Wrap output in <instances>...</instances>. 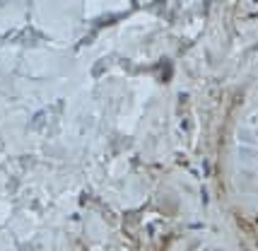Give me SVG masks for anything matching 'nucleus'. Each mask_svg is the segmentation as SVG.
Masks as SVG:
<instances>
[{
    "label": "nucleus",
    "instance_id": "1",
    "mask_svg": "<svg viewBox=\"0 0 258 251\" xmlns=\"http://www.w3.org/2000/svg\"><path fill=\"white\" fill-rule=\"evenodd\" d=\"M236 155H239V160H244V162L258 160V150H253L251 145H239V150H236Z\"/></svg>",
    "mask_w": 258,
    "mask_h": 251
},
{
    "label": "nucleus",
    "instance_id": "4",
    "mask_svg": "<svg viewBox=\"0 0 258 251\" xmlns=\"http://www.w3.org/2000/svg\"><path fill=\"white\" fill-rule=\"evenodd\" d=\"M256 136H258V131H256Z\"/></svg>",
    "mask_w": 258,
    "mask_h": 251
},
{
    "label": "nucleus",
    "instance_id": "3",
    "mask_svg": "<svg viewBox=\"0 0 258 251\" xmlns=\"http://www.w3.org/2000/svg\"><path fill=\"white\" fill-rule=\"evenodd\" d=\"M215 251H229V249H215Z\"/></svg>",
    "mask_w": 258,
    "mask_h": 251
},
{
    "label": "nucleus",
    "instance_id": "2",
    "mask_svg": "<svg viewBox=\"0 0 258 251\" xmlns=\"http://www.w3.org/2000/svg\"><path fill=\"white\" fill-rule=\"evenodd\" d=\"M239 143H241V145H251V143H253V133L246 131V128H244V131H239Z\"/></svg>",
    "mask_w": 258,
    "mask_h": 251
}]
</instances>
